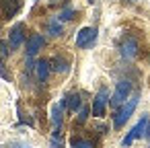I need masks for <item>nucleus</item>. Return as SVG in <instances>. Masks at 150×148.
Returning a JSON list of instances; mask_svg holds the SVG:
<instances>
[{"mask_svg": "<svg viewBox=\"0 0 150 148\" xmlns=\"http://www.w3.org/2000/svg\"><path fill=\"white\" fill-rule=\"evenodd\" d=\"M146 136L150 138V119H148V117H142V119H140V121L129 130V134L123 138V142H121V144H123V146H129L136 138H146Z\"/></svg>", "mask_w": 150, "mask_h": 148, "instance_id": "nucleus-1", "label": "nucleus"}, {"mask_svg": "<svg viewBox=\"0 0 150 148\" xmlns=\"http://www.w3.org/2000/svg\"><path fill=\"white\" fill-rule=\"evenodd\" d=\"M136 105H138V97H132V99L123 101V103H121V107H119V111H117V113H115V117H113V125H115V127H121V125L132 117V113H134Z\"/></svg>", "mask_w": 150, "mask_h": 148, "instance_id": "nucleus-2", "label": "nucleus"}, {"mask_svg": "<svg viewBox=\"0 0 150 148\" xmlns=\"http://www.w3.org/2000/svg\"><path fill=\"white\" fill-rule=\"evenodd\" d=\"M107 103H109V91H107V86H101L97 97H95V103H93V115L95 117H103Z\"/></svg>", "mask_w": 150, "mask_h": 148, "instance_id": "nucleus-3", "label": "nucleus"}, {"mask_svg": "<svg viewBox=\"0 0 150 148\" xmlns=\"http://www.w3.org/2000/svg\"><path fill=\"white\" fill-rule=\"evenodd\" d=\"M97 41V29L95 27H84V29H80L78 31V35H76V45L78 47H91L93 43Z\"/></svg>", "mask_w": 150, "mask_h": 148, "instance_id": "nucleus-4", "label": "nucleus"}, {"mask_svg": "<svg viewBox=\"0 0 150 148\" xmlns=\"http://www.w3.org/2000/svg\"><path fill=\"white\" fill-rule=\"evenodd\" d=\"M129 91H132V84H129L127 80L117 82V86H115V91H113V97H111V105H113V107H119V105L129 97Z\"/></svg>", "mask_w": 150, "mask_h": 148, "instance_id": "nucleus-5", "label": "nucleus"}, {"mask_svg": "<svg viewBox=\"0 0 150 148\" xmlns=\"http://www.w3.org/2000/svg\"><path fill=\"white\" fill-rule=\"evenodd\" d=\"M23 25H15L13 29H11V35H8V47H13V50H17V47H21V43L25 41V33H23Z\"/></svg>", "mask_w": 150, "mask_h": 148, "instance_id": "nucleus-6", "label": "nucleus"}, {"mask_svg": "<svg viewBox=\"0 0 150 148\" xmlns=\"http://www.w3.org/2000/svg\"><path fill=\"white\" fill-rule=\"evenodd\" d=\"M136 54H138V41L134 37H125L121 41V56L125 60H132V58H136Z\"/></svg>", "mask_w": 150, "mask_h": 148, "instance_id": "nucleus-7", "label": "nucleus"}, {"mask_svg": "<svg viewBox=\"0 0 150 148\" xmlns=\"http://www.w3.org/2000/svg\"><path fill=\"white\" fill-rule=\"evenodd\" d=\"M43 43H45V39H43L41 35H37V33H35V35H31V37H29V41H27V56H29V58H33V56L43 47Z\"/></svg>", "mask_w": 150, "mask_h": 148, "instance_id": "nucleus-8", "label": "nucleus"}, {"mask_svg": "<svg viewBox=\"0 0 150 148\" xmlns=\"http://www.w3.org/2000/svg\"><path fill=\"white\" fill-rule=\"evenodd\" d=\"M0 4H2V11H4V17L11 19L19 13L21 8V0H0Z\"/></svg>", "mask_w": 150, "mask_h": 148, "instance_id": "nucleus-9", "label": "nucleus"}, {"mask_svg": "<svg viewBox=\"0 0 150 148\" xmlns=\"http://www.w3.org/2000/svg\"><path fill=\"white\" fill-rule=\"evenodd\" d=\"M62 109H64V101L62 103H56L54 107H52V123H54V134H58V130H60V125H62Z\"/></svg>", "mask_w": 150, "mask_h": 148, "instance_id": "nucleus-10", "label": "nucleus"}, {"mask_svg": "<svg viewBox=\"0 0 150 148\" xmlns=\"http://www.w3.org/2000/svg\"><path fill=\"white\" fill-rule=\"evenodd\" d=\"M62 31H64V27H62L60 17H58V19H50V23H47V33H50L52 37H58V35H62Z\"/></svg>", "mask_w": 150, "mask_h": 148, "instance_id": "nucleus-11", "label": "nucleus"}, {"mask_svg": "<svg viewBox=\"0 0 150 148\" xmlns=\"http://www.w3.org/2000/svg\"><path fill=\"white\" fill-rule=\"evenodd\" d=\"M50 76V62H37V78L39 80H47Z\"/></svg>", "mask_w": 150, "mask_h": 148, "instance_id": "nucleus-12", "label": "nucleus"}, {"mask_svg": "<svg viewBox=\"0 0 150 148\" xmlns=\"http://www.w3.org/2000/svg\"><path fill=\"white\" fill-rule=\"evenodd\" d=\"M54 70H56V72H66V70H68V62H66L64 58H56V60H54Z\"/></svg>", "mask_w": 150, "mask_h": 148, "instance_id": "nucleus-13", "label": "nucleus"}, {"mask_svg": "<svg viewBox=\"0 0 150 148\" xmlns=\"http://www.w3.org/2000/svg\"><path fill=\"white\" fill-rule=\"evenodd\" d=\"M82 107V99H80V95H72L70 97V111H78Z\"/></svg>", "mask_w": 150, "mask_h": 148, "instance_id": "nucleus-14", "label": "nucleus"}, {"mask_svg": "<svg viewBox=\"0 0 150 148\" xmlns=\"http://www.w3.org/2000/svg\"><path fill=\"white\" fill-rule=\"evenodd\" d=\"M72 17H74V8H72V6H66V8L60 13V21H70Z\"/></svg>", "mask_w": 150, "mask_h": 148, "instance_id": "nucleus-15", "label": "nucleus"}, {"mask_svg": "<svg viewBox=\"0 0 150 148\" xmlns=\"http://www.w3.org/2000/svg\"><path fill=\"white\" fill-rule=\"evenodd\" d=\"M70 144H72V146H86V148H88V146H93V142H86V140H76V138H74Z\"/></svg>", "mask_w": 150, "mask_h": 148, "instance_id": "nucleus-16", "label": "nucleus"}, {"mask_svg": "<svg viewBox=\"0 0 150 148\" xmlns=\"http://www.w3.org/2000/svg\"><path fill=\"white\" fill-rule=\"evenodd\" d=\"M86 117H88V109L82 107V109L78 111V121H86Z\"/></svg>", "mask_w": 150, "mask_h": 148, "instance_id": "nucleus-17", "label": "nucleus"}, {"mask_svg": "<svg viewBox=\"0 0 150 148\" xmlns=\"http://www.w3.org/2000/svg\"><path fill=\"white\" fill-rule=\"evenodd\" d=\"M50 2H52V4H56V2H60V0H50Z\"/></svg>", "mask_w": 150, "mask_h": 148, "instance_id": "nucleus-18", "label": "nucleus"}, {"mask_svg": "<svg viewBox=\"0 0 150 148\" xmlns=\"http://www.w3.org/2000/svg\"><path fill=\"white\" fill-rule=\"evenodd\" d=\"M129 2H138V0H129Z\"/></svg>", "mask_w": 150, "mask_h": 148, "instance_id": "nucleus-19", "label": "nucleus"}]
</instances>
